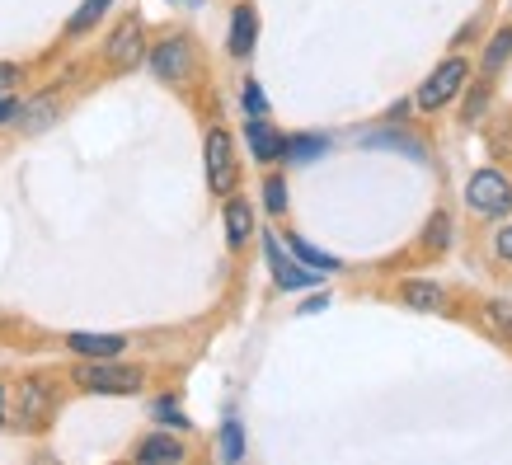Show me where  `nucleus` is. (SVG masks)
<instances>
[{
    "label": "nucleus",
    "instance_id": "7ed1b4c3",
    "mask_svg": "<svg viewBox=\"0 0 512 465\" xmlns=\"http://www.w3.org/2000/svg\"><path fill=\"white\" fill-rule=\"evenodd\" d=\"M207 184L212 193H231L235 188V146H231V132H212L207 137Z\"/></svg>",
    "mask_w": 512,
    "mask_h": 465
},
{
    "label": "nucleus",
    "instance_id": "9d476101",
    "mask_svg": "<svg viewBox=\"0 0 512 465\" xmlns=\"http://www.w3.org/2000/svg\"><path fill=\"white\" fill-rule=\"evenodd\" d=\"M47 414V386L43 381H29V386L19 390V423L24 428H38Z\"/></svg>",
    "mask_w": 512,
    "mask_h": 465
},
{
    "label": "nucleus",
    "instance_id": "f03ea898",
    "mask_svg": "<svg viewBox=\"0 0 512 465\" xmlns=\"http://www.w3.org/2000/svg\"><path fill=\"white\" fill-rule=\"evenodd\" d=\"M466 202L480 212V217H503L512 207V184L498 170H480L466 188Z\"/></svg>",
    "mask_w": 512,
    "mask_h": 465
},
{
    "label": "nucleus",
    "instance_id": "5701e85b",
    "mask_svg": "<svg viewBox=\"0 0 512 465\" xmlns=\"http://www.w3.org/2000/svg\"><path fill=\"white\" fill-rule=\"evenodd\" d=\"M156 419L174 423V428H188V423H184V414H179V409H174V404H170V400H160V404H156Z\"/></svg>",
    "mask_w": 512,
    "mask_h": 465
},
{
    "label": "nucleus",
    "instance_id": "2eb2a0df",
    "mask_svg": "<svg viewBox=\"0 0 512 465\" xmlns=\"http://www.w3.org/2000/svg\"><path fill=\"white\" fill-rule=\"evenodd\" d=\"M508 57H512V33L503 29L494 43H489V52H484V71H489V76H494V71H503V62H508Z\"/></svg>",
    "mask_w": 512,
    "mask_h": 465
},
{
    "label": "nucleus",
    "instance_id": "1a4fd4ad",
    "mask_svg": "<svg viewBox=\"0 0 512 465\" xmlns=\"http://www.w3.org/2000/svg\"><path fill=\"white\" fill-rule=\"evenodd\" d=\"M254 33H259V15H254L249 5H240L231 19V52L235 57H249V52H254Z\"/></svg>",
    "mask_w": 512,
    "mask_h": 465
},
{
    "label": "nucleus",
    "instance_id": "20e7f679",
    "mask_svg": "<svg viewBox=\"0 0 512 465\" xmlns=\"http://www.w3.org/2000/svg\"><path fill=\"white\" fill-rule=\"evenodd\" d=\"M466 85V62H442L433 71V76L423 80V90H419V109H442L451 94Z\"/></svg>",
    "mask_w": 512,
    "mask_h": 465
},
{
    "label": "nucleus",
    "instance_id": "cd10ccee",
    "mask_svg": "<svg viewBox=\"0 0 512 465\" xmlns=\"http://www.w3.org/2000/svg\"><path fill=\"white\" fill-rule=\"evenodd\" d=\"M498 254H503V259H512V226H508V231H498Z\"/></svg>",
    "mask_w": 512,
    "mask_h": 465
},
{
    "label": "nucleus",
    "instance_id": "4be33fe9",
    "mask_svg": "<svg viewBox=\"0 0 512 465\" xmlns=\"http://www.w3.org/2000/svg\"><path fill=\"white\" fill-rule=\"evenodd\" d=\"M264 202H268V212H282V207H287V184H282V179H268Z\"/></svg>",
    "mask_w": 512,
    "mask_h": 465
},
{
    "label": "nucleus",
    "instance_id": "aec40b11",
    "mask_svg": "<svg viewBox=\"0 0 512 465\" xmlns=\"http://www.w3.org/2000/svg\"><path fill=\"white\" fill-rule=\"evenodd\" d=\"M484 315H489V325H494L498 334H508V339H512V301H489V310H484Z\"/></svg>",
    "mask_w": 512,
    "mask_h": 465
},
{
    "label": "nucleus",
    "instance_id": "423d86ee",
    "mask_svg": "<svg viewBox=\"0 0 512 465\" xmlns=\"http://www.w3.org/2000/svg\"><path fill=\"white\" fill-rule=\"evenodd\" d=\"M188 62H193V52H188L184 38H165V43L151 52V66H156L160 80H184L188 76Z\"/></svg>",
    "mask_w": 512,
    "mask_h": 465
},
{
    "label": "nucleus",
    "instance_id": "6e6552de",
    "mask_svg": "<svg viewBox=\"0 0 512 465\" xmlns=\"http://www.w3.org/2000/svg\"><path fill=\"white\" fill-rule=\"evenodd\" d=\"M66 348H71V353H85V357H94V362H99V357H118L127 343L118 339V334H71V339H66Z\"/></svg>",
    "mask_w": 512,
    "mask_h": 465
},
{
    "label": "nucleus",
    "instance_id": "f3484780",
    "mask_svg": "<svg viewBox=\"0 0 512 465\" xmlns=\"http://www.w3.org/2000/svg\"><path fill=\"white\" fill-rule=\"evenodd\" d=\"M221 456H226V461H240V456H245V437H240V423H226V428H221Z\"/></svg>",
    "mask_w": 512,
    "mask_h": 465
},
{
    "label": "nucleus",
    "instance_id": "dca6fc26",
    "mask_svg": "<svg viewBox=\"0 0 512 465\" xmlns=\"http://www.w3.org/2000/svg\"><path fill=\"white\" fill-rule=\"evenodd\" d=\"M325 151V137H296V141H282V155L287 160H315Z\"/></svg>",
    "mask_w": 512,
    "mask_h": 465
},
{
    "label": "nucleus",
    "instance_id": "f257e3e1",
    "mask_svg": "<svg viewBox=\"0 0 512 465\" xmlns=\"http://www.w3.org/2000/svg\"><path fill=\"white\" fill-rule=\"evenodd\" d=\"M76 386L94 390V395H137L146 386V372L141 367H113L109 357H99L90 367H76Z\"/></svg>",
    "mask_w": 512,
    "mask_h": 465
},
{
    "label": "nucleus",
    "instance_id": "412c9836",
    "mask_svg": "<svg viewBox=\"0 0 512 465\" xmlns=\"http://www.w3.org/2000/svg\"><path fill=\"white\" fill-rule=\"evenodd\" d=\"M447 235H451V221L442 217V212H437V217L428 221V245H433V249H447V245H451Z\"/></svg>",
    "mask_w": 512,
    "mask_h": 465
},
{
    "label": "nucleus",
    "instance_id": "a878e982",
    "mask_svg": "<svg viewBox=\"0 0 512 465\" xmlns=\"http://www.w3.org/2000/svg\"><path fill=\"white\" fill-rule=\"evenodd\" d=\"M19 85V71L15 66H0V94H10Z\"/></svg>",
    "mask_w": 512,
    "mask_h": 465
},
{
    "label": "nucleus",
    "instance_id": "39448f33",
    "mask_svg": "<svg viewBox=\"0 0 512 465\" xmlns=\"http://www.w3.org/2000/svg\"><path fill=\"white\" fill-rule=\"evenodd\" d=\"M141 57H146V38H141V24H137V19H123V24L113 29V38H109V62L118 66V71H132Z\"/></svg>",
    "mask_w": 512,
    "mask_h": 465
},
{
    "label": "nucleus",
    "instance_id": "a211bd4d",
    "mask_svg": "<svg viewBox=\"0 0 512 465\" xmlns=\"http://www.w3.org/2000/svg\"><path fill=\"white\" fill-rule=\"evenodd\" d=\"M292 249H296V259H301V264H311V268H339V259H329V254H320V249H311L306 245V240H292Z\"/></svg>",
    "mask_w": 512,
    "mask_h": 465
},
{
    "label": "nucleus",
    "instance_id": "ddd939ff",
    "mask_svg": "<svg viewBox=\"0 0 512 465\" xmlns=\"http://www.w3.org/2000/svg\"><path fill=\"white\" fill-rule=\"evenodd\" d=\"M249 231H254L249 207H245V202H231V207H226V235H231V245H245Z\"/></svg>",
    "mask_w": 512,
    "mask_h": 465
},
{
    "label": "nucleus",
    "instance_id": "9b49d317",
    "mask_svg": "<svg viewBox=\"0 0 512 465\" xmlns=\"http://www.w3.org/2000/svg\"><path fill=\"white\" fill-rule=\"evenodd\" d=\"M245 132H249V146H254V155H259V160H278V155H282V137L264 123V118H254Z\"/></svg>",
    "mask_w": 512,
    "mask_h": 465
},
{
    "label": "nucleus",
    "instance_id": "c85d7f7f",
    "mask_svg": "<svg viewBox=\"0 0 512 465\" xmlns=\"http://www.w3.org/2000/svg\"><path fill=\"white\" fill-rule=\"evenodd\" d=\"M0 423H5V386H0Z\"/></svg>",
    "mask_w": 512,
    "mask_h": 465
},
{
    "label": "nucleus",
    "instance_id": "4468645a",
    "mask_svg": "<svg viewBox=\"0 0 512 465\" xmlns=\"http://www.w3.org/2000/svg\"><path fill=\"white\" fill-rule=\"evenodd\" d=\"M404 301L419 310H437L442 306V287H433V282H409V287H404Z\"/></svg>",
    "mask_w": 512,
    "mask_h": 465
},
{
    "label": "nucleus",
    "instance_id": "6ab92c4d",
    "mask_svg": "<svg viewBox=\"0 0 512 465\" xmlns=\"http://www.w3.org/2000/svg\"><path fill=\"white\" fill-rule=\"evenodd\" d=\"M109 5H113V0H85V5H80V15L71 19V33L90 29V24H94V19H99V15H104V10H109Z\"/></svg>",
    "mask_w": 512,
    "mask_h": 465
},
{
    "label": "nucleus",
    "instance_id": "0eeeda50",
    "mask_svg": "<svg viewBox=\"0 0 512 465\" xmlns=\"http://www.w3.org/2000/svg\"><path fill=\"white\" fill-rule=\"evenodd\" d=\"M268 264H273V273H278V287L282 292H296V287H315V273H306V268H296L287 254H282L278 235H268Z\"/></svg>",
    "mask_w": 512,
    "mask_h": 465
},
{
    "label": "nucleus",
    "instance_id": "bb28decb",
    "mask_svg": "<svg viewBox=\"0 0 512 465\" xmlns=\"http://www.w3.org/2000/svg\"><path fill=\"white\" fill-rule=\"evenodd\" d=\"M10 118H19V104H15V99H5V94H0V123H10Z\"/></svg>",
    "mask_w": 512,
    "mask_h": 465
},
{
    "label": "nucleus",
    "instance_id": "f8f14e48",
    "mask_svg": "<svg viewBox=\"0 0 512 465\" xmlns=\"http://www.w3.org/2000/svg\"><path fill=\"white\" fill-rule=\"evenodd\" d=\"M137 461H184V442H174V437H165V433L146 437L137 447Z\"/></svg>",
    "mask_w": 512,
    "mask_h": 465
},
{
    "label": "nucleus",
    "instance_id": "393cba45",
    "mask_svg": "<svg viewBox=\"0 0 512 465\" xmlns=\"http://www.w3.org/2000/svg\"><path fill=\"white\" fill-rule=\"evenodd\" d=\"M47 118H52V104H38V109H29V113H24V123H29L33 132H38V127L47 123Z\"/></svg>",
    "mask_w": 512,
    "mask_h": 465
},
{
    "label": "nucleus",
    "instance_id": "b1692460",
    "mask_svg": "<svg viewBox=\"0 0 512 465\" xmlns=\"http://www.w3.org/2000/svg\"><path fill=\"white\" fill-rule=\"evenodd\" d=\"M245 104H249V113H254V118H264V94H259V85H245Z\"/></svg>",
    "mask_w": 512,
    "mask_h": 465
}]
</instances>
